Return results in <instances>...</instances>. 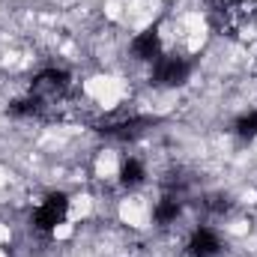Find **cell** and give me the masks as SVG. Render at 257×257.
<instances>
[{"label": "cell", "instance_id": "cell-3", "mask_svg": "<svg viewBox=\"0 0 257 257\" xmlns=\"http://www.w3.org/2000/svg\"><path fill=\"white\" fill-rule=\"evenodd\" d=\"M186 251H189V257H218L221 251H224V242H221L218 230L197 224L192 233H189Z\"/></svg>", "mask_w": 257, "mask_h": 257}, {"label": "cell", "instance_id": "cell-1", "mask_svg": "<svg viewBox=\"0 0 257 257\" xmlns=\"http://www.w3.org/2000/svg\"><path fill=\"white\" fill-rule=\"evenodd\" d=\"M66 215H69V200H66V194H48V197L33 209V227L42 230V233H51V230H57L66 221Z\"/></svg>", "mask_w": 257, "mask_h": 257}, {"label": "cell", "instance_id": "cell-4", "mask_svg": "<svg viewBox=\"0 0 257 257\" xmlns=\"http://www.w3.org/2000/svg\"><path fill=\"white\" fill-rule=\"evenodd\" d=\"M120 183L126 186L128 192L147 183V168H144V162H141V159H135V156H128L126 162L120 165Z\"/></svg>", "mask_w": 257, "mask_h": 257}, {"label": "cell", "instance_id": "cell-5", "mask_svg": "<svg viewBox=\"0 0 257 257\" xmlns=\"http://www.w3.org/2000/svg\"><path fill=\"white\" fill-rule=\"evenodd\" d=\"M233 132L239 135V138H257V111H248V114H242L236 123H233Z\"/></svg>", "mask_w": 257, "mask_h": 257}, {"label": "cell", "instance_id": "cell-2", "mask_svg": "<svg viewBox=\"0 0 257 257\" xmlns=\"http://www.w3.org/2000/svg\"><path fill=\"white\" fill-rule=\"evenodd\" d=\"M192 72V63L180 54H162L153 63V84L156 87H180Z\"/></svg>", "mask_w": 257, "mask_h": 257}]
</instances>
